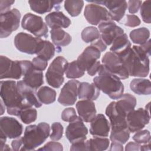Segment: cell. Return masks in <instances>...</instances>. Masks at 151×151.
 <instances>
[{"label":"cell","mask_w":151,"mask_h":151,"mask_svg":"<svg viewBox=\"0 0 151 151\" xmlns=\"http://www.w3.org/2000/svg\"><path fill=\"white\" fill-rule=\"evenodd\" d=\"M0 95L8 114L19 116L21 111L27 107H32L27 104L19 93L17 82L13 80L1 81Z\"/></svg>","instance_id":"obj_2"},{"label":"cell","mask_w":151,"mask_h":151,"mask_svg":"<svg viewBox=\"0 0 151 151\" xmlns=\"http://www.w3.org/2000/svg\"><path fill=\"white\" fill-rule=\"evenodd\" d=\"M70 150H89L88 140H83L71 143Z\"/></svg>","instance_id":"obj_46"},{"label":"cell","mask_w":151,"mask_h":151,"mask_svg":"<svg viewBox=\"0 0 151 151\" xmlns=\"http://www.w3.org/2000/svg\"><path fill=\"white\" fill-rule=\"evenodd\" d=\"M18 117H19L21 121L25 124H29L36 120L37 111L32 107H27L21 111Z\"/></svg>","instance_id":"obj_37"},{"label":"cell","mask_w":151,"mask_h":151,"mask_svg":"<svg viewBox=\"0 0 151 151\" xmlns=\"http://www.w3.org/2000/svg\"><path fill=\"white\" fill-rule=\"evenodd\" d=\"M140 15L143 21L147 24L151 22V1H144L140 6Z\"/></svg>","instance_id":"obj_39"},{"label":"cell","mask_w":151,"mask_h":151,"mask_svg":"<svg viewBox=\"0 0 151 151\" xmlns=\"http://www.w3.org/2000/svg\"><path fill=\"white\" fill-rule=\"evenodd\" d=\"M77 117L75 109L73 107L65 109L61 113V119L64 122H70Z\"/></svg>","instance_id":"obj_42"},{"label":"cell","mask_w":151,"mask_h":151,"mask_svg":"<svg viewBox=\"0 0 151 151\" xmlns=\"http://www.w3.org/2000/svg\"><path fill=\"white\" fill-rule=\"evenodd\" d=\"M50 34L52 41L57 47L67 46L71 41L70 35L62 28L51 29Z\"/></svg>","instance_id":"obj_29"},{"label":"cell","mask_w":151,"mask_h":151,"mask_svg":"<svg viewBox=\"0 0 151 151\" xmlns=\"http://www.w3.org/2000/svg\"><path fill=\"white\" fill-rule=\"evenodd\" d=\"M122 104L118 100L111 102L106 107V114L109 118L111 129L127 127L126 116L129 113Z\"/></svg>","instance_id":"obj_9"},{"label":"cell","mask_w":151,"mask_h":151,"mask_svg":"<svg viewBox=\"0 0 151 151\" xmlns=\"http://www.w3.org/2000/svg\"><path fill=\"white\" fill-rule=\"evenodd\" d=\"M32 63L35 69L41 71H43L44 70H45L48 65L47 61H45L38 56L32 59Z\"/></svg>","instance_id":"obj_44"},{"label":"cell","mask_w":151,"mask_h":151,"mask_svg":"<svg viewBox=\"0 0 151 151\" xmlns=\"http://www.w3.org/2000/svg\"><path fill=\"white\" fill-rule=\"evenodd\" d=\"M96 48H97L100 52H103L105 51L107 48V45L105 44V43L102 41V40L100 38L99 39L96 40L95 41L91 43V45Z\"/></svg>","instance_id":"obj_49"},{"label":"cell","mask_w":151,"mask_h":151,"mask_svg":"<svg viewBox=\"0 0 151 151\" xmlns=\"http://www.w3.org/2000/svg\"><path fill=\"white\" fill-rule=\"evenodd\" d=\"M89 150L102 151L106 150L109 146L110 140L104 137L94 136L88 140Z\"/></svg>","instance_id":"obj_33"},{"label":"cell","mask_w":151,"mask_h":151,"mask_svg":"<svg viewBox=\"0 0 151 151\" xmlns=\"http://www.w3.org/2000/svg\"><path fill=\"white\" fill-rule=\"evenodd\" d=\"M46 24L51 29L68 28L71 25V21L62 12L54 11L45 17Z\"/></svg>","instance_id":"obj_23"},{"label":"cell","mask_w":151,"mask_h":151,"mask_svg":"<svg viewBox=\"0 0 151 151\" xmlns=\"http://www.w3.org/2000/svg\"><path fill=\"white\" fill-rule=\"evenodd\" d=\"M103 64L114 75L120 79L128 78L129 74L124 67L121 58L117 54L109 51L107 52L101 60Z\"/></svg>","instance_id":"obj_10"},{"label":"cell","mask_w":151,"mask_h":151,"mask_svg":"<svg viewBox=\"0 0 151 151\" xmlns=\"http://www.w3.org/2000/svg\"><path fill=\"white\" fill-rule=\"evenodd\" d=\"M98 76L93 78V83L110 99L118 100L124 93V85L120 79L110 72L102 64L98 71Z\"/></svg>","instance_id":"obj_3"},{"label":"cell","mask_w":151,"mask_h":151,"mask_svg":"<svg viewBox=\"0 0 151 151\" xmlns=\"http://www.w3.org/2000/svg\"><path fill=\"white\" fill-rule=\"evenodd\" d=\"M21 26L37 37H47L48 29L42 18L32 13L26 14L21 21Z\"/></svg>","instance_id":"obj_8"},{"label":"cell","mask_w":151,"mask_h":151,"mask_svg":"<svg viewBox=\"0 0 151 151\" xmlns=\"http://www.w3.org/2000/svg\"><path fill=\"white\" fill-rule=\"evenodd\" d=\"M83 6L84 1L82 0H67L64 1L65 10L73 17L79 15Z\"/></svg>","instance_id":"obj_34"},{"label":"cell","mask_w":151,"mask_h":151,"mask_svg":"<svg viewBox=\"0 0 151 151\" xmlns=\"http://www.w3.org/2000/svg\"><path fill=\"white\" fill-rule=\"evenodd\" d=\"M23 146V142H22V137H18L16 138V139L14 140L11 142V147L13 150L18 151L21 150L22 147Z\"/></svg>","instance_id":"obj_50"},{"label":"cell","mask_w":151,"mask_h":151,"mask_svg":"<svg viewBox=\"0 0 151 151\" xmlns=\"http://www.w3.org/2000/svg\"><path fill=\"white\" fill-rule=\"evenodd\" d=\"M129 36L133 43L141 45L149 40L150 31L146 27H142L132 30L130 32Z\"/></svg>","instance_id":"obj_32"},{"label":"cell","mask_w":151,"mask_h":151,"mask_svg":"<svg viewBox=\"0 0 151 151\" xmlns=\"http://www.w3.org/2000/svg\"><path fill=\"white\" fill-rule=\"evenodd\" d=\"M100 90L94 83H80L78 87V97L80 99L96 100L100 96Z\"/></svg>","instance_id":"obj_26"},{"label":"cell","mask_w":151,"mask_h":151,"mask_svg":"<svg viewBox=\"0 0 151 151\" xmlns=\"http://www.w3.org/2000/svg\"><path fill=\"white\" fill-rule=\"evenodd\" d=\"M140 144L136 143V142H129L128 143L126 147H125V150H140Z\"/></svg>","instance_id":"obj_51"},{"label":"cell","mask_w":151,"mask_h":151,"mask_svg":"<svg viewBox=\"0 0 151 151\" xmlns=\"http://www.w3.org/2000/svg\"><path fill=\"white\" fill-rule=\"evenodd\" d=\"M39 150H50V151H62L63 145L56 142H50L45 144L42 147L39 148Z\"/></svg>","instance_id":"obj_45"},{"label":"cell","mask_w":151,"mask_h":151,"mask_svg":"<svg viewBox=\"0 0 151 151\" xmlns=\"http://www.w3.org/2000/svg\"><path fill=\"white\" fill-rule=\"evenodd\" d=\"M129 76L145 77L149 73V55L140 46L133 45L123 55L119 56Z\"/></svg>","instance_id":"obj_1"},{"label":"cell","mask_w":151,"mask_h":151,"mask_svg":"<svg viewBox=\"0 0 151 151\" xmlns=\"http://www.w3.org/2000/svg\"><path fill=\"white\" fill-rule=\"evenodd\" d=\"M84 15L87 21L94 25L112 20L106 8L93 3H90L86 6Z\"/></svg>","instance_id":"obj_13"},{"label":"cell","mask_w":151,"mask_h":151,"mask_svg":"<svg viewBox=\"0 0 151 151\" xmlns=\"http://www.w3.org/2000/svg\"><path fill=\"white\" fill-rule=\"evenodd\" d=\"M149 111L143 108L133 110L126 116V123L130 132L134 133L143 129L149 123Z\"/></svg>","instance_id":"obj_12"},{"label":"cell","mask_w":151,"mask_h":151,"mask_svg":"<svg viewBox=\"0 0 151 151\" xmlns=\"http://www.w3.org/2000/svg\"><path fill=\"white\" fill-rule=\"evenodd\" d=\"M37 94L40 101L45 104H51L56 99L55 91L48 86H42L40 88Z\"/></svg>","instance_id":"obj_30"},{"label":"cell","mask_w":151,"mask_h":151,"mask_svg":"<svg viewBox=\"0 0 151 151\" xmlns=\"http://www.w3.org/2000/svg\"><path fill=\"white\" fill-rule=\"evenodd\" d=\"M0 78L19 80L23 76L21 61H12L6 56L0 57Z\"/></svg>","instance_id":"obj_11"},{"label":"cell","mask_w":151,"mask_h":151,"mask_svg":"<svg viewBox=\"0 0 151 151\" xmlns=\"http://www.w3.org/2000/svg\"><path fill=\"white\" fill-rule=\"evenodd\" d=\"M22 80L29 87L36 90L44 83L43 73L35 69L32 63L24 73Z\"/></svg>","instance_id":"obj_24"},{"label":"cell","mask_w":151,"mask_h":151,"mask_svg":"<svg viewBox=\"0 0 151 151\" xmlns=\"http://www.w3.org/2000/svg\"><path fill=\"white\" fill-rule=\"evenodd\" d=\"M128 11L130 14H135L138 12L142 5L141 1H129L127 2Z\"/></svg>","instance_id":"obj_47"},{"label":"cell","mask_w":151,"mask_h":151,"mask_svg":"<svg viewBox=\"0 0 151 151\" xmlns=\"http://www.w3.org/2000/svg\"><path fill=\"white\" fill-rule=\"evenodd\" d=\"M130 88L138 95H149L151 93V83L148 79L134 78L130 82Z\"/></svg>","instance_id":"obj_28"},{"label":"cell","mask_w":151,"mask_h":151,"mask_svg":"<svg viewBox=\"0 0 151 151\" xmlns=\"http://www.w3.org/2000/svg\"><path fill=\"white\" fill-rule=\"evenodd\" d=\"M110 150H120L122 151L123 150V145L122 143L116 142H113L111 144L110 146Z\"/></svg>","instance_id":"obj_52"},{"label":"cell","mask_w":151,"mask_h":151,"mask_svg":"<svg viewBox=\"0 0 151 151\" xmlns=\"http://www.w3.org/2000/svg\"><path fill=\"white\" fill-rule=\"evenodd\" d=\"M80 84V83L76 80L67 81L61 90L58 101L65 106L73 105L77 99Z\"/></svg>","instance_id":"obj_15"},{"label":"cell","mask_w":151,"mask_h":151,"mask_svg":"<svg viewBox=\"0 0 151 151\" xmlns=\"http://www.w3.org/2000/svg\"><path fill=\"white\" fill-rule=\"evenodd\" d=\"M110 130V124L103 114H98L91 120L90 133L97 137H107Z\"/></svg>","instance_id":"obj_20"},{"label":"cell","mask_w":151,"mask_h":151,"mask_svg":"<svg viewBox=\"0 0 151 151\" xmlns=\"http://www.w3.org/2000/svg\"><path fill=\"white\" fill-rule=\"evenodd\" d=\"M15 1H0V11L1 14L6 12L10 11L11 5L14 4Z\"/></svg>","instance_id":"obj_48"},{"label":"cell","mask_w":151,"mask_h":151,"mask_svg":"<svg viewBox=\"0 0 151 151\" xmlns=\"http://www.w3.org/2000/svg\"><path fill=\"white\" fill-rule=\"evenodd\" d=\"M98 28L100 34V38L106 45L112 44L117 37L124 34V30L117 26L113 20L100 23L99 24Z\"/></svg>","instance_id":"obj_16"},{"label":"cell","mask_w":151,"mask_h":151,"mask_svg":"<svg viewBox=\"0 0 151 151\" xmlns=\"http://www.w3.org/2000/svg\"><path fill=\"white\" fill-rule=\"evenodd\" d=\"M14 45L19 51L28 54H38L42 49L44 40L21 32L14 38Z\"/></svg>","instance_id":"obj_5"},{"label":"cell","mask_w":151,"mask_h":151,"mask_svg":"<svg viewBox=\"0 0 151 151\" xmlns=\"http://www.w3.org/2000/svg\"><path fill=\"white\" fill-rule=\"evenodd\" d=\"M52 133L50 134V139L54 141L60 140L63 135L64 128L60 122H54L51 125Z\"/></svg>","instance_id":"obj_41"},{"label":"cell","mask_w":151,"mask_h":151,"mask_svg":"<svg viewBox=\"0 0 151 151\" xmlns=\"http://www.w3.org/2000/svg\"><path fill=\"white\" fill-rule=\"evenodd\" d=\"M67 60L62 56L57 57L50 64L45 73L47 83L54 88H60L63 84L67 66Z\"/></svg>","instance_id":"obj_6"},{"label":"cell","mask_w":151,"mask_h":151,"mask_svg":"<svg viewBox=\"0 0 151 151\" xmlns=\"http://www.w3.org/2000/svg\"><path fill=\"white\" fill-rule=\"evenodd\" d=\"M150 150V142L144 144L142 146H140V150Z\"/></svg>","instance_id":"obj_53"},{"label":"cell","mask_w":151,"mask_h":151,"mask_svg":"<svg viewBox=\"0 0 151 151\" xmlns=\"http://www.w3.org/2000/svg\"><path fill=\"white\" fill-rule=\"evenodd\" d=\"M17 87L19 93L27 104L36 108H39L42 106V103L37 97L35 90L27 85L23 80L17 82Z\"/></svg>","instance_id":"obj_22"},{"label":"cell","mask_w":151,"mask_h":151,"mask_svg":"<svg viewBox=\"0 0 151 151\" xmlns=\"http://www.w3.org/2000/svg\"><path fill=\"white\" fill-rule=\"evenodd\" d=\"M87 2L105 6L109 9L111 19L117 22H120L123 19L127 8V2L126 1H87Z\"/></svg>","instance_id":"obj_17"},{"label":"cell","mask_w":151,"mask_h":151,"mask_svg":"<svg viewBox=\"0 0 151 151\" xmlns=\"http://www.w3.org/2000/svg\"><path fill=\"white\" fill-rule=\"evenodd\" d=\"M130 138V131L127 127L111 129L110 139L112 142L124 144Z\"/></svg>","instance_id":"obj_31"},{"label":"cell","mask_w":151,"mask_h":151,"mask_svg":"<svg viewBox=\"0 0 151 151\" xmlns=\"http://www.w3.org/2000/svg\"><path fill=\"white\" fill-rule=\"evenodd\" d=\"M133 140L139 144H146L150 142V133L147 130H139L133 136Z\"/></svg>","instance_id":"obj_40"},{"label":"cell","mask_w":151,"mask_h":151,"mask_svg":"<svg viewBox=\"0 0 151 151\" xmlns=\"http://www.w3.org/2000/svg\"><path fill=\"white\" fill-rule=\"evenodd\" d=\"M100 55L101 52L97 48L90 45L84 49L76 61L80 68L85 72L96 64L100 58Z\"/></svg>","instance_id":"obj_18"},{"label":"cell","mask_w":151,"mask_h":151,"mask_svg":"<svg viewBox=\"0 0 151 151\" xmlns=\"http://www.w3.org/2000/svg\"><path fill=\"white\" fill-rule=\"evenodd\" d=\"M21 13L16 8L1 14L0 15V37L6 38L13 31H16L20 23Z\"/></svg>","instance_id":"obj_7"},{"label":"cell","mask_w":151,"mask_h":151,"mask_svg":"<svg viewBox=\"0 0 151 151\" xmlns=\"http://www.w3.org/2000/svg\"><path fill=\"white\" fill-rule=\"evenodd\" d=\"M81 38L86 43H92L100 38L99 29L94 27H87L85 28L81 34Z\"/></svg>","instance_id":"obj_35"},{"label":"cell","mask_w":151,"mask_h":151,"mask_svg":"<svg viewBox=\"0 0 151 151\" xmlns=\"http://www.w3.org/2000/svg\"><path fill=\"white\" fill-rule=\"evenodd\" d=\"M76 109L79 117L83 122H91L96 116V109L94 102L89 100L78 101Z\"/></svg>","instance_id":"obj_21"},{"label":"cell","mask_w":151,"mask_h":151,"mask_svg":"<svg viewBox=\"0 0 151 151\" xmlns=\"http://www.w3.org/2000/svg\"><path fill=\"white\" fill-rule=\"evenodd\" d=\"M1 132L9 139H16L22 134V125L15 118L8 116L1 117L0 119Z\"/></svg>","instance_id":"obj_19"},{"label":"cell","mask_w":151,"mask_h":151,"mask_svg":"<svg viewBox=\"0 0 151 151\" xmlns=\"http://www.w3.org/2000/svg\"><path fill=\"white\" fill-rule=\"evenodd\" d=\"M131 48V43L126 34L117 37L112 43L110 48L111 52L121 56L127 52Z\"/></svg>","instance_id":"obj_27"},{"label":"cell","mask_w":151,"mask_h":151,"mask_svg":"<svg viewBox=\"0 0 151 151\" xmlns=\"http://www.w3.org/2000/svg\"><path fill=\"white\" fill-rule=\"evenodd\" d=\"M63 1H28L31 9L36 13L43 14L55 8L58 11Z\"/></svg>","instance_id":"obj_25"},{"label":"cell","mask_w":151,"mask_h":151,"mask_svg":"<svg viewBox=\"0 0 151 151\" xmlns=\"http://www.w3.org/2000/svg\"><path fill=\"white\" fill-rule=\"evenodd\" d=\"M140 19L135 15H126V18L123 24L127 27H136L140 24Z\"/></svg>","instance_id":"obj_43"},{"label":"cell","mask_w":151,"mask_h":151,"mask_svg":"<svg viewBox=\"0 0 151 151\" xmlns=\"http://www.w3.org/2000/svg\"><path fill=\"white\" fill-rule=\"evenodd\" d=\"M65 74L68 78L74 79L81 77L84 74V72L82 71L78 67L77 61H73L68 63Z\"/></svg>","instance_id":"obj_36"},{"label":"cell","mask_w":151,"mask_h":151,"mask_svg":"<svg viewBox=\"0 0 151 151\" xmlns=\"http://www.w3.org/2000/svg\"><path fill=\"white\" fill-rule=\"evenodd\" d=\"M55 51V48L54 45L50 41L44 40V47L41 51L37 54V56L48 61L54 57Z\"/></svg>","instance_id":"obj_38"},{"label":"cell","mask_w":151,"mask_h":151,"mask_svg":"<svg viewBox=\"0 0 151 151\" xmlns=\"http://www.w3.org/2000/svg\"><path fill=\"white\" fill-rule=\"evenodd\" d=\"M65 130V136L71 143L86 140L88 130L81 119L77 116L69 122Z\"/></svg>","instance_id":"obj_14"},{"label":"cell","mask_w":151,"mask_h":151,"mask_svg":"<svg viewBox=\"0 0 151 151\" xmlns=\"http://www.w3.org/2000/svg\"><path fill=\"white\" fill-rule=\"evenodd\" d=\"M50 133V125L41 122L38 125L27 126L24 136L22 137L23 146L21 150L31 151L42 145L48 138Z\"/></svg>","instance_id":"obj_4"}]
</instances>
